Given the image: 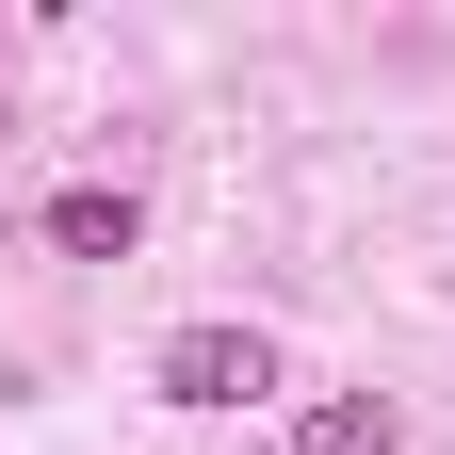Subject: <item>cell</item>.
Returning a JSON list of instances; mask_svg holds the SVG:
<instances>
[{
  "label": "cell",
  "mask_w": 455,
  "mask_h": 455,
  "mask_svg": "<svg viewBox=\"0 0 455 455\" xmlns=\"http://www.w3.org/2000/svg\"><path fill=\"white\" fill-rule=\"evenodd\" d=\"M407 423H390V390H325V407H293V439L276 455H390Z\"/></svg>",
  "instance_id": "obj_2"
},
{
  "label": "cell",
  "mask_w": 455,
  "mask_h": 455,
  "mask_svg": "<svg viewBox=\"0 0 455 455\" xmlns=\"http://www.w3.org/2000/svg\"><path fill=\"white\" fill-rule=\"evenodd\" d=\"M49 244H66V260H131V196H114V180L49 196Z\"/></svg>",
  "instance_id": "obj_3"
},
{
  "label": "cell",
  "mask_w": 455,
  "mask_h": 455,
  "mask_svg": "<svg viewBox=\"0 0 455 455\" xmlns=\"http://www.w3.org/2000/svg\"><path fill=\"white\" fill-rule=\"evenodd\" d=\"M147 374H163V407H260V390H276V341L260 325H180Z\"/></svg>",
  "instance_id": "obj_1"
}]
</instances>
